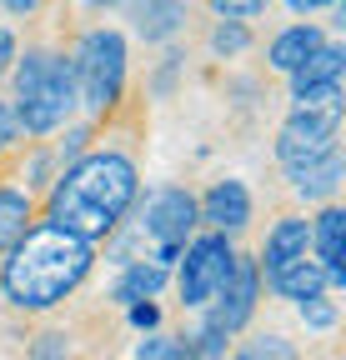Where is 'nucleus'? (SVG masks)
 <instances>
[{
  "mask_svg": "<svg viewBox=\"0 0 346 360\" xmlns=\"http://www.w3.org/2000/svg\"><path fill=\"white\" fill-rule=\"evenodd\" d=\"M136 200H141V170L131 155L85 150L51 180L46 220L96 245V240H111L121 231L125 215L136 210Z\"/></svg>",
  "mask_w": 346,
  "mask_h": 360,
  "instance_id": "nucleus-1",
  "label": "nucleus"
},
{
  "mask_svg": "<svg viewBox=\"0 0 346 360\" xmlns=\"http://www.w3.org/2000/svg\"><path fill=\"white\" fill-rule=\"evenodd\" d=\"M96 265V245L51 220H30V231L0 255V295L11 310H56Z\"/></svg>",
  "mask_w": 346,
  "mask_h": 360,
  "instance_id": "nucleus-2",
  "label": "nucleus"
},
{
  "mask_svg": "<svg viewBox=\"0 0 346 360\" xmlns=\"http://www.w3.org/2000/svg\"><path fill=\"white\" fill-rule=\"evenodd\" d=\"M16 120L20 135H51L75 115V80L61 51H25L16 56Z\"/></svg>",
  "mask_w": 346,
  "mask_h": 360,
  "instance_id": "nucleus-3",
  "label": "nucleus"
},
{
  "mask_svg": "<svg viewBox=\"0 0 346 360\" xmlns=\"http://www.w3.org/2000/svg\"><path fill=\"white\" fill-rule=\"evenodd\" d=\"M196 195L191 191H181V186H161L146 205H141V215H136V225H131V236H116L111 240V255L121 260V265H131V250L141 245V255L136 260H151V265H176L181 260V250H186V240L196 236Z\"/></svg>",
  "mask_w": 346,
  "mask_h": 360,
  "instance_id": "nucleus-4",
  "label": "nucleus"
},
{
  "mask_svg": "<svg viewBox=\"0 0 346 360\" xmlns=\"http://www.w3.org/2000/svg\"><path fill=\"white\" fill-rule=\"evenodd\" d=\"M125 35L111 25L85 30L75 56H70V80H75V105L85 115H106L125 96Z\"/></svg>",
  "mask_w": 346,
  "mask_h": 360,
  "instance_id": "nucleus-5",
  "label": "nucleus"
},
{
  "mask_svg": "<svg viewBox=\"0 0 346 360\" xmlns=\"http://www.w3.org/2000/svg\"><path fill=\"white\" fill-rule=\"evenodd\" d=\"M231 265H236V245L231 236L221 231H206V236H191L181 260H176V290H181V305L186 310H206L231 281Z\"/></svg>",
  "mask_w": 346,
  "mask_h": 360,
  "instance_id": "nucleus-6",
  "label": "nucleus"
},
{
  "mask_svg": "<svg viewBox=\"0 0 346 360\" xmlns=\"http://www.w3.org/2000/svg\"><path fill=\"white\" fill-rule=\"evenodd\" d=\"M336 135H341V105H316V110L291 105V115L276 130V160L286 170H301L321 160L326 150H336Z\"/></svg>",
  "mask_w": 346,
  "mask_h": 360,
  "instance_id": "nucleus-7",
  "label": "nucleus"
},
{
  "mask_svg": "<svg viewBox=\"0 0 346 360\" xmlns=\"http://www.w3.org/2000/svg\"><path fill=\"white\" fill-rule=\"evenodd\" d=\"M341 70H346V51L336 40H321L316 51L286 75L291 80V105H301V110L341 105Z\"/></svg>",
  "mask_w": 346,
  "mask_h": 360,
  "instance_id": "nucleus-8",
  "label": "nucleus"
},
{
  "mask_svg": "<svg viewBox=\"0 0 346 360\" xmlns=\"http://www.w3.org/2000/svg\"><path fill=\"white\" fill-rule=\"evenodd\" d=\"M256 300H261V270H256V260L236 255L231 265V281L216 290V300L201 310V321L216 326V330H226V335H241L246 321L256 315Z\"/></svg>",
  "mask_w": 346,
  "mask_h": 360,
  "instance_id": "nucleus-9",
  "label": "nucleus"
},
{
  "mask_svg": "<svg viewBox=\"0 0 346 360\" xmlns=\"http://www.w3.org/2000/svg\"><path fill=\"white\" fill-rule=\"evenodd\" d=\"M196 220H206L211 231H221V236L246 231L251 225V191L241 180H216V186L196 200Z\"/></svg>",
  "mask_w": 346,
  "mask_h": 360,
  "instance_id": "nucleus-10",
  "label": "nucleus"
},
{
  "mask_svg": "<svg viewBox=\"0 0 346 360\" xmlns=\"http://www.w3.org/2000/svg\"><path fill=\"white\" fill-rule=\"evenodd\" d=\"M341 255H346V210H341V205H326V210L311 220V260L326 270L331 290L346 285V265H341Z\"/></svg>",
  "mask_w": 346,
  "mask_h": 360,
  "instance_id": "nucleus-11",
  "label": "nucleus"
},
{
  "mask_svg": "<svg viewBox=\"0 0 346 360\" xmlns=\"http://www.w3.org/2000/svg\"><path fill=\"white\" fill-rule=\"evenodd\" d=\"M296 255H311V225L296 220V215H286V220H276L271 231H266V245H261L256 270H261V276H276V270L291 265Z\"/></svg>",
  "mask_w": 346,
  "mask_h": 360,
  "instance_id": "nucleus-12",
  "label": "nucleus"
},
{
  "mask_svg": "<svg viewBox=\"0 0 346 360\" xmlns=\"http://www.w3.org/2000/svg\"><path fill=\"white\" fill-rule=\"evenodd\" d=\"M291 175V191L301 195V200H311V205H331L336 200V191H341V175H346V160H341V146L336 150H326L321 160H311V165H301V170H286Z\"/></svg>",
  "mask_w": 346,
  "mask_h": 360,
  "instance_id": "nucleus-13",
  "label": "nucleus"
},
{
  "mask_svg": "<svg viewBox=\"0 0 346 360\" xmlns=\"http://www.w3.org/2000/svg\"><path fill=\"white\" fill-rule=\"evenodd\" d=\"M125 15L141 40H171L186 25V0H125Z\"/></svg>",
  "mask_w": 346,
  "mask_h": 360,
  "instance_id": "nucleus-14",
  "label": "nucleus"
},
{
  "mask_svg": "<svg viewBox=\"0 0 346 360\" xmlns=\"http://www.w3.org/2000/svg\"><path fill=\"white\" fill-rule=\"evenodd\" d=\"M266 285L281 295V300H307V295H321V290H331V281H326V270L311 260V255H296L291 265H281L276 276H266Z\"/></svg>",
  "mask_w": 346,
  "mask_h": 360,
  "instance_id": "nucleus-15",
  "label": "nucleus"
},
{
  "mask_svg": "<svg viewBox=\"0 0 346 360\" xmlns=\"http://www.w3.org/2000/svg\"><path fill=\"white\" fill-rule=\"evenodd\" d=\"M326 40V30L316 25V20H301V25H286L276 40H271V51H266V60H271V70H281V75H291L301 60H307L316 45Z\"/></svg>",
  "mask_w": 346,
  "mask_h": 360,
  "instance_id": "nucleus-16",
  "label": "nucleus"
},
{
  "mask_svg": "<svg viewBox=\"0 0 346 360\" xmlns=\"http://www.w3.org/2000/svg\"><path fill=\"white\" fill-rule=\"evenodd\" d=\"M171 281V270L166 265H151V260H131V265H121V281L111 290V300L121 305H136V300H156Z\"/></svg>",
  "mask_w": 346,
  "mask_h": 360,
  "instance_id": "nucleus-17",
  "label": "nucleus"
},
{
  "mask_svg": "<svg viewBox=\"0 0 346 360\" xmlns=\"http://www.w3.org/2000/svg\"><path fill=\"white\" fill-rule=\"evenodd\" d=\"M30 220H35L30 195H25V191H16V186H0V255H6V250L30 231Z\"/></svg>",
  "mask_w": 346,
  "mask_h": 360,
  "instance_id": "nucleus-18",
  "label": "nucleus"
},
{
  "mask_svg": "<svg viewBox=\"0 0 346 360\" xmlns=\"http://www.w3.org/2000/svg\"><path fill=\"white\" fill-rule=\"evenodd\" d=\"M131 360H191V340L186 335H166V330H146V340H136Z\"/></svg>",
  "mask_w": 346,
  "mask_h": 360,
  "instance_id": "nucleus-19",
  "label": "nucleus"
},
{
  "mask_svg": "<svg viewBox=\"0 0 346 360\" xmlns=\"http://www.w3.org/2000/svg\"><path fill=\"white\" fill-rule=\"evenodd\" d=\"M296 310H301V321H307V330H331L336 321H341V310H336V300L321 290V295H307V300H296Z\"/></svg>",
  "mask_w": 346,
  "mask_h": 360,
  "instance_id": "nucleus-20",
  "label": "nucleus"
},
{
  "mask_svg": "<svg viewBox=\"0 0 346 360\" xmlns=\"http://www.w3.org/2000/svg\"><path fill=\"white\" fill-rule=\"evenodd\" d=\"M246 45H251V30H246V20H221V25L211 30V51L221 56V60H226V56H241Z\"/></svg>",
  "mask_w": 346,
  "mask_h": 360,
  "instance_id": "nucleus-21",
  "label": "nucleus"
},
{
  "mask_svg": "<svg viewBox=\"0 0 346 360\" xmlns=\"http://www.w3.org/2000/svg\"><path fill=\"white\" fill-rule=\"evenodd\" d=\"M231 360H296V350H291V340H281V335H256V340H246Z\"/></svg>",
  "mask_w": 346,
  "mask_h": 360,
  "instance_id": "nucleus-22",
  "label": "nucleus"
},
{
  "mask_svg": "<svg viewBox=\"0 0 346 360\" xmlns=\"http://www.w3.org/2000/svg\"><path fill=\"white\" fill-rule=\"evenodd\" d=\"M30 360H70V335H66V330H46V335H35Z\"/></svg>",
  "mask_w": 346,
  "mask_h": 360,
  "instance_id": "nucleus-23",
  "label": "nucleus"
},
{
  "mask_svg": "<svg viewBox=\"0 0 346 360\" xmlns=\"http://www.w3.org/2000/svg\"><path fill=\"white\" fill-rule=\"evenodd\" d=\"M266 6H271V0H211V11L221 20H256Z\"/></svg>",
  "mask_w": 346,
  "mask_h": 360,
  "instance_id": "nucleus-24",
  "label": "nucleus"
},
{
  "mask_svg": "<svg viewBox=\"0 0 346 360\" xmlns=\"http://www.w3.org/2000/svg\"><path fill=\"white\" fill-rule=\"evenodd\" d=\"M125 321H131L136 330H156L161 326V305L156 300H136V305H125Z\"/></svg>",
  "mask_w": 346,
  "mask_h": 360,
  "instance_id": "nucleus-25",
  "label": "nucleus"
},
{
  "mask_svg": "<svg viewBox=\"0 0 346 360\" xmlns=\"http://www.w3.org/2000/svg\"><path fill=\"white\" fill-rule=\"evenodd\" d=\"M16 141H20V120H16L11 101H0V155H6V150H11Z\"/></svg>",
  "mask_w": 346,
  "mask_h": 360,
  "instance_id": "nucleus-26",
  "label": "nucleus"
},
{
  "mask_svg": "<svg viewBox=\"0 0 346 360\" xmlns=\"http://www.w3.org/2000/svg\"><path fill=\"white\" fill-rule=\"evenodd\" d=\"M51 180V155H30V165H25V195H30V186H46Z\"/></svg>",
  "mask_w": 346,
  "mask_h": 360,
  "instance_id": "nucleus-27",
  "label": "nucleus"
},
{
  "mask_svg": "<svg viewBox=\"0 0 346 360\" xmlns=\"http://www.w3.org/2000/svg\"><path fill=\"white\" fill-rule=\"evenodd\" d=\"M85 141H91V130H85V125H75V130H66V146H61V155H85Z\"/></svg>",
  "mask_w": 346,
  "mask_h": 360,
  "instance_id": "nucleus-28",
  "label": "nucleus"
},
{
  "mask_svg": "<svg viewBox=\"0 0 346 360\" xmlns=\"http://www.w3.org/2000/svg\"><path fill=\"white\" fill-rule=\"evenodd\" d=\"M16 65V35L6 30V25H0V75H6Z\"/></svg>",
  "mask_w": 346,
  "mask_h": 360,
  "instance_id": "nucleus-29",
  "label": "nucleus"
},
{
  "mask_svg": "<svg viewBox=\"0 0 346 360\" xmlns=\"http://www.w3.org/2000/svg\"><path fill=\"white\" fill-rule=\"evenodd\" d=\"M286 6H291L296 15H316V11H331V6H341V0H286Z\"/></svg>",
  "mask_w": 346,
  "mask_h": 360,
  "instance_id": "nucleus-30",
  "label": "nucleus"
},
{
  "mask_svg": "<svg viewBox=\"0 0 346 360\" xmlns=\"http://www.w3.org/2000/svg\"><path fill=\"white\" fill-rule=\"evenodd\" d=\"M0 6H6L11 15H30V11L40 6V0H0Z\"/></svg>",
  "mask_w": 346,
  "mask_h": 360,
  "instance_id": "nucleus-31",
  "label": "nucleus"
},
{
  "mask_svg": "<svg viewBox=\"0 0 346 360\" xmlns=\"http://www.w3.org/2000/svg\"><path fill=\"white\" fill-rule=\"evenodd\" d=\"M80 6H111V0H80Z\"/></svg>",
  "mask_w": 346,
  "mask_h": 360,
  "instance_id": "nucleus-32",
  "label": "nucleus"
}]
</instances>
